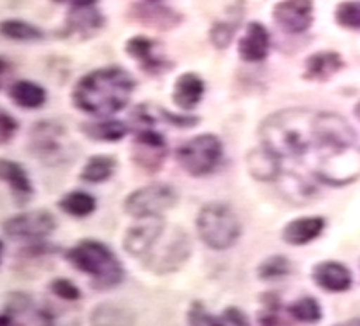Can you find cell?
Listing matches in <instances>:
<instances>
[{"label":"cell","instance_id":"6da1fadb","mask_svg":"<svg viewBox=\"0 0 360 326\" xmlns=\"http://www.w3.org/2000/svg\"><path fill=\"white\" fill-rule=\"evenodd\" d=\"M135 89L134 77L121 67L92 70L76 83L72 101L79 111L92 115H112L123 111Z\"/></svg>","mask_w":360,"mask_h":326},{"label":"cell","instance_id":"7a4b0ae2","mask_svg":"<svg viewBox=\"0 0 360 326\" xmlns=\"http://www.w3.org/2000/svg\"><path fill=\"white\" fill-rule=\"evenodd\" d=\"M314 119L315 114L303 108L272 114L262 125L263 150L274 155L278 161L301 157L315 144Z\"/></svg>","mask_w":360,"mask_h":326},{"label":"cell","instance_id":"3957f363","mask_svg":"<svg viewBox=\"0 0 360 326\" xmlns=\"http://www.w3.org/2000/svg\"><path fill=\"white\" fill-rule=\"evenodd\" d=\"M65 260L90 277L96 290H110L124 282V267L114 251L98 240H82L65 253Z\"/></svg>","mask_w":360,"mask_h":326},{"label":"cell","instance_id":"277c9868","mask_svg":"<svg viewBox=\"0 0 360 326\" xmlns=\"http://www.w3.org/2000/svg\"><path fill=\"white\" fill-rule=\"evenodd\" d=\"M197 231L209 249L227 251L240 240L242 224L229 206L213 202L204 206L198 213Z\"/></svg>","mask_w":360,"mask_h":326},{"label":"cell","instance_id":"5b68a950","mask_svg":"<svg viewBox=\"0 0 360 326\" xmlns=\"http://www.w3.org/2000/svg\"><path fill=\"white\" fill-rule=\"evenodd\" d=\"M224 155V144L213 134H202L180 144L176 161L193 177H204L213 173Z\"/></svg>","mask_w":360,"mask_h":326},{"label":"cell","instance_id":"8992f818","mask_svg":"<svg viewBox=\"0 0 360 326\" xmlns=\"http://www.w3.org/2000/svg\"><path fill=\"white\" fill-rule=\"evenodd\" d=\"M56 229V218L45 209L24 211L2 222V232L11 240L40 244L49 238Z\"/></svg>","mask_w":360,"mask_h":326},{"label":"cell","instance_id":"52a82bcc","mask_svg":"<svg viewBox=\"0 0 360 326\" xmlns=\"http://www.w3.org/2000/svg\"><path fill=\"white\" fill-rule=\"evenodd\" d=\"M176 192L168 184H150L144 188L135 189L124 200V211L137 220L160 216L164 211L172 209L176 204Z\"/></svg>","mask_w":360,"mask_h":326},{"label":"cell","instance_id":"ba28073f","mask_svg":"<svg viewBox=\"0 0 360 326\" xmlns=\"http://www.w3.org/2000/svg\"><path fill=\"white\" fill-rule=\"evenodd\" d=\"M164 229H166V225H164V220L160 216L141 218L139 224L131 225L124 234L123 247L128 256L144 263L146 258L152 254L159 238L162 237Z\"/></svg>","mask_w":360,"mask_h":326},{"label":"cell","instance_id":"9c48e42d","mask_svg":"<svg viewBox=\"0 0 360 326\" xmlns=\"http://www.w3.org/2000/svg\"><path fill=\"white\" fill-rule=\"evenodd\" d=\"M189 256H191V244H189L188 234L182 229L173 227L162 244V249L144 267L155 274H169L184 265Z\"/></svg>","mask_w":360,"mask_h":326},{"label":"cell","instance_id":"30bf717a","mask_svg":"<svg viewBox=\"0 0 360 326\" xmlns=\"http://www.w3.org/2000/svg\"><path fill=\"white\" fill-rule=\"evenodd\" d=\"M276 24L290 35L308 31L314 22V2L311 0H281L272 11Z\"/></svg>","mask_w":360,"mask_h":326},{"label":"cell","instance_id":"8fae6325","mask_svg":"<svg viewBox=\"0 0 360 326\" xmlns=\"http://www.w3.org/2000/svg\"><path fill=\"white\" fill-rule=\"evenodd\" d=\"M63 128L56 123H38L31 130V151L45 163H56L63 153Z\"/></svg>","mask_w":360,"mask_h":326},{"label":"cell","instance_id":"7c38bea8","mask_svg":"<svg viewBox=\"0 0 360 326\" xmlns=\"http://www.w3.org/2000/svg\"><path fill=\"white\" fill-rule=\"evenodd\" d=\"M311 280L321 290L332 294L348 292L353 285L352 270L335 260L315 263V267L311 269Z\"/></svg>","mask_w":360,"mask_h":326},{"label":"cell","instance_id":"4fadbf2b","mask_svg":"<svg viewBox=\"0 0 360 326\" xmlns=\"http://www.w3.org/2000/svg\"><path fill=\"white\" fill-rule=\"evenodd\" d=\"M135 161L146 170H157L166 155V143L164 137L157 132L144 128L135 137Z\"/></svg>","mask_w":360,"mask_h":326},{"label":"cell","instance_id":"5bb4252c","mask_svg":"<svg viewBox=\"0 0 360 326\" xmlns=\"http://www.w3.org/2000/svg\"><path fill=\"white\" fill-rule=\"evenodd\" d=\"M326 227V220L323 216H301L288 222L283 229V242L288 245H307L317 240Z\"/></svg>","mask_w":360,"mask_h":326},{"label":"cell","instance_id":"9a60e30c","mask_svg":"<svg viewBox=\"0 0 360 326\" xmlns=\"http://www.w3.org/2000/svg\"><path fill=\"white\" fill-rule=\"evenodd\" d=\"M270 49V37L269 31L259 22H250L247 27V33L243 35L240 44H238V53L242 56V60L256 63V61H263L269 54Z\"/></svg>","mask_w":360,"mask_h":326},{"label":"cell","instance_id":"2e32d148","mask_svg":"<svg viewBox=\"0 0 360 326\" xmlns=\"http://www.w3.org/2000/svg\"><path fill=\"white\" fill-rule=\"evenodd\" d=\"M205 92V83L198 74L186 73L175 82V89H173V101L176 106L189 111L195 108L198 103L202 101Z\"/></svg>","mask_w":360,"mask_h":326},{"label":"cell","instance_id":"e0dca14e","mask_svg":"<svg viewBox=\"0 0 360 326\" xmlns=\"http://www.w3.org/2000/svg\"><path fill=\"white\" fill-rule=\"evenodd\" d=\"M0 180L9 186L13 195L17 196L20 202H25L33 196V184L29 179L24 166L11 159H0Z\"/></svg>","mask_w":360,"mask_h":326},{"label":"cell","instance_id":"ac0fdd59","mask_svg":"<svg viewBox=\"0 0 360 326\" xmlns=\"http://www.w3.org/2000/svg\"><path fill=\"white\" fill-rule=\"evenodd\" d=\"M9 99L24 111H37L47 101V92L38 83L29 80H18L9 87Z\"/></svg>","mask_w":360,"mask_h":326},{"label":"cell","instance_id":"d6986e66","mask_svg":"<svg viewBox=\"0 0 360 326\" xmlns=\"http://www.w3.org/2000/svg\"><path fill=\"white\" fill-rule=\"evenodd\" d=\"M344 61L340 54L333 51H323V53L311 54L307 60V69H304V77L314 80V82H324L330 80L335 73L342 69Z\"/></svg>","mask_w":360,"mask_h":326},{"label":"cell","instance_id":"ffe728a7","mask_svg":"<svg viewBox=\"0 0 360 326\" xmlns=\"http://www.w3.org/2000/svg\"><path fill=\"white\" fill-rule=\"evenodd\" d=\"M103 25V17L99 15L98 9L94 6L89 8H72L67 17V25L63 29V35H85V37H92L94 31H98Z\"/></svg>","mask_w":360,"mask_h":326},{"label":"cell","instance_id":"44dd1931","mask_svg":"<svg viewBox=\"0 0 360 326\" xmlns=\"http://www.w3.org/2000/svg\"><path fill=\"white\" fill-rule=\"evenodd\" d=\"M92 326H134L135 318L130 310L117 303H99L90 314Z\"/></svg>","mask_w":360,"mask_h":326},{"label":"cell","instance_id":"7402d4cb","mask_svg":"<svg viewBox=\"0 0 360 326\" xmlns=\"http://www.w3.org/2000/svg\"><path fill=\"white\" fill-rule=\"evenodd\" d=\"M127 53L134 60L141 63V67L150 73H159L164 70V61L155 56V42L146 37H135L127 42Z\"/></svg>","mask_w":360,"mask_h":326},{"label":"cell","instance_id":"603a6c76","mask_svg":"<svg viewBox=\"0 0 360 326\" xmlns=\"http://www.w3.org/2000/svg\"><path fill=\"white\" fill-rule=\"evenodd\" d=\"M82 128L89 137L96 139V141H105V143L121 141L128 132L127 125H124L123 121H115V119H103V121L85 123Z\"/></svg>","mask_w":360,"mask_h":326},{"label":"cell","instance_id":"cb8c5ba5","mask_svg":"<svg viewBox=\"0 0 360 326\" xmlns=\"http://www.w3.org/2000/svg\"><path fill=\"white\" fill-rule=\"evenodd\" d=\"M0 35L13 42H38L44 40V31L37 25L20 18H6L0 22Z\"/></svg>","mask_w":360,"mask_h":326},{"label":"cell","instance_id":"d4e9b609","mask_svg":"<svg viewBox=\"0 0 360 326\" xmlns=\"http://www.w3.org/2000/svg\"><path fill=\"white\" fill-rule=\"evenodd\" d=\"M288 314L294 321L303 325H317L323 319V306L311 296H303L288 305Z\"/></svg>","mask_w":360,"mask_h":326},{"label":"cell","instance_id":"484cf974","mask_svg":"<svg viewBox=\"0 0 360 326\" xmlns=\"http://www.w3.org/2000/svg\"><path fill=\"white\" fill-rule=\"evenodd\" d=\"M63 213L76 218H85L96 211V199L86 192H70L58 202Z\"/></svg>","mask_w":360,"mask_h":326},{"label":"cell","instance_id":"4316f807","mask_svg":"<svg viewBox=\"0 0 360 326\" xmlns=\"http://www.w3.org/2000/svg\"><path fill=\"white\" fill-rule=\"evenodd\" d=\"M115 170V161L108 155H96L86 161L82 170V179L90 184H99L108 180Z\"/></svg>","mask_w":360,"mask_h":326},{"label":"cell","instance_id":"83f0119b","mask_svg":"<svg viewBox=\"0 0 360 326\" xmlns=\"http://www.w3.org/2000/svg\"><path fill=\"white\" fill-rule=\"evenodd\" d=\"M258 277L262 282H276V280H283L292 272V263L287 256L283 254H274L269 256L258 265Z\"/></svg>","mask_w":360,"mask_h":326},{"label":"cell","instance_id":"f1b7e54d","mask_svg":"<svg viewBox=\"0 0 360 326\" xmlns=\"http://www.w3.org/2000/svg\"><path fill=\"white\" fill-rule=\"evenodd\" d=\"M205 326H250L249 315L238 306H227L221 314H209Z\"/></svg>","mask_w":360,"mask_h":326},{"label":"cell","instance_id":"f546056e","mask_svg":"<svg viewBox=\"0 0 360 326\" xmlns=\"http://www.w3.org/2000/svg\"><path fill=\"white\" fill-rule=\"evenodd\" d=\"M335 20L346 29H360V0H349L337 6Z\"/></svg>","mask_w":360,"mask_h":326},{"label":"cell","instance_id":"4dcf8cb0","mask_svg":"<svg viewBox=\"0 0 360 326\" xmlns=\"http://www.w3.org/2000/svg\"><path fill=\"white\" fill-rule=\"evenodd\" d=\"M49 290L56 298L62 299V301H78V299H82V290H79V287L74 282H70V280H67V277H56V280H53L49 285Z\"/></svg>","mask_w":360,"mask_h":326},{"label":"cell","instance_id":"1f68e13d","mask_svg":"<svg viewBox=\"0 0 360 326\" xmlns=\"http://www.w3.org/2000/svg\"><path fill=\"white\" fill-rule=\"evenodd\" d=\"M18 132V121L8 114L6 111H0V146L8 144Z\"/></svg>","mask_w":360,"mask_h":326},{"label":"cell","instance_id":"d6a6232c","mask_svg":"<svg viewBox=\"0 0 360 326\" xmlns=\"http://www.w3.org/2000/svg\"><path fill=\"white\" fill-rule=\"evenodd\" d=\"M234 29H236V24H217L213 29H211V42L217 45L218 49H224L227 45L231 44L233 40V33Z\"/></svg>","mask_w":360,"mask_h":326},{"label":"cell","instance_id":"836d02e7","mask_svg":"<svg viewBox=\"0 0 360 326\" xmlns=\"http://www.w3.org/2000/svg\"><path fill=\"white\" fill-rule=\"evenodd\" d=\"M0 326H24L18 321V315H15L13 312L6 310L4 314H0Z\"/></svg>","mask_w":360,"mask_h":326},{"label":"cell","instance_id":"e575fe53","mask_svg":"<svg viewBox=\"0 0 360 326\" xmlns=\"http://www.w3.org/2000/svg\"><path fill=\"white\" fill-rule=\"evenodd\" d=\"M58 4H69L70 8H89V6H94L96 0H53Z\"/></svg>","mask_w":360,"mask_h":326},{"label":"cell","instance_id":"d590c367","mask_svg":"<svg viewBox=\"0 0 360 326\" xmlns=\"http://www.w3.org/2000/svg\"><path fill=\"white\" fill-rule=\"evenodd\" d=\"M8 74H9V61L6 60V58L0 56V89H2V85H4Z\"/></svg>","mask_w":360,"mask_h":326},{"label":"cell","instance_id":"8d00e7d4","mask_svg":"<svg viewBox=\"0 0 360 326\" xmlns=\"http://www.w3.org/2000/svg\"><path fill=\"white\" fill-rule=\"evenodd\" d=\"M333 326H360V318L359 319H349V321H342V322H337Z\"/></svg>","mask_w":360,"mask_h":326},{"label":"cell","instance_id":"74e56055","mask_svg":"<svg viewBox=\"0 0 360 326\" xmlns=\"http://www.w3.org/2000/svg\"><path fill=\"white\" fill-rule=\"evenodd\" d=\"M2 258H4V242L0 240V263H2Z\"/></svg>","mask_w":360,"mask_h":326},{"label":"cell","instance_id":"f35d334b","mask_svg":"<svg viewBox=\"0 0 360 326\" xmlns=\"http://www.w3.org/2000/svg\"><path fill=\"white\" fill-rule=\"evenodd\" d=\"M355 115H356V118H359V121H360V103L355 106Z\"/></svg>","mask_w":360,"mask_h":326},{"label":"cell","instance_id":"ab89813d","mask_svg":"<svg viewBox=\"0 0 360 326\" xmlns=\"http://www.w3.org/2000/svg\"><path fill=\"white\" fill-rule=\"evenodd\" d=\"M148 2H155V0H148Z\"/></svg>","mask_w":360,"mask_h":326}]
</instances>
